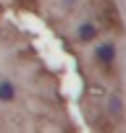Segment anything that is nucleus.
I'll list each match as a JSON object with an SVG mask.
<instances>
[{
	"instance_id": "nucleus-1",
	"label": "nucleus",
	"mask_w": 126,
	"mask_h": 133,
	"mask_svg": "<svg viewBox=\"0 0 126 133\" xmlns=\"http://www.w3.org/2000/svg\"><path fill=\"white\" fill-rule=\"evenodd\" d=\"M95 57H97V63H102V65H113V63H116V44H113V42L97 44Z\"/></svg>"
},
{
	"instance_id": "nucleus-2",
	"label": "nucleus",
	"mask_w": 126,
	"mask_h": 133,
	"mask_svg": "<svg viewBox=\"0 0 126 133\" xmlns=\"http://www.w3.org/2000/svg\"><path fill=\"white\" fill-rule=\"evenodd\" d=\"M76 34H79V39H82V42H92V39L97 37V26H95L92 21H84V24L79 26V31H76Z\"/></svg>"
},
{
	"instance_id": "nucleus-3",
	"label": "nucleus",
	"mask_w": 126,
	"mask_h": 133,
	"mask_svg": "<svg viewBox=\"0 0 126 133\" xmlns=\"http://www.w3.org/2000/svg\"><path fill=\"white\" fill-rule=\"evenodd\" d=\"M16 99V86L11 81H0V102H13Z\"/></svg>"
}]
</instances>
